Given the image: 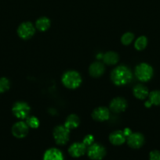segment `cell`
Returning a JSON list of instances; mask_svg holds the SVG:
<instances>
[{
    "label": "cell",
    "instance_id": "e0dca14e",
    "mask_svg": "<svg viewBox=\"0 0 160 160\" xmlns=\"http://www.w3.org/2000/svg\"><path fill=\"white\" fill-rule=\"evenodd\" d=\"M80 123V120L78 117L75 114H71L67 117L64 123V126L69 130L75 129V128H78V125Z\"/></svg>",
    "mask_w": 160,
    "mask_h": 160
},
{
    "label": "cell",
    "instance_id": "4fadbf2b",
    "mask_svg": "<svg viewBox=\"0 0 160 160\" xmlns=\"http://www.w3.org/2000/svg\"><path fill=\"white\" fill-rule=\"evenodd\" d=\"M104 66L100 62H94L89 66V73L93 78H99L104 73Z\"/></svg>",
    "mask_w": 160,
    "mask_h": 160
},
{
    "label": "cell",
    "instance_id": "44dd1931",
    "mask_svg": "<svg viewBox=\"0 0 160 160\" xmlns=\"http://www.w3.org/2000/svg\"><path fill=\"white\" fill-rule=\"evenodd\" d=\"M149 101L152 105L160 106V91H153L149 94Z\"/></svg>",
    "mask_w": 160,
    "mask_h": 160
},
{
    "label": "cell",
    "instance_id": "ba28073f",
    "mask_svg": "<svg viewBox=\"0 0 160 160\" xmlns=\"http://www.w3.org/2000/svg\"><path fill=\"white\" fill-rule=\"evenodd\" d=\"M28 128L24 122H17L12 127V134L17 138H24L27 136L28 133Z\"/></svg>",
    "mask_w": 160,
    "mask_h": 160
},
{
    "label": "cell",
    "instance_id": "9c48e42d",
    "mask_svg": "<svg viewBox=\"0 0 160 160\" xmlns=\"http://www.w3.org/2000/svg\"><path fill=\"white\" fill-rule=\"evenodd\" d=\"M144 143V138L141 133H131L127 137V144L132 148H140Z\"/></svg>",
    "mask_w": 160,
    "mask_h": 160
},
{
    "label": "cell",
    "instance_id": "5bb4252c",
    "mask_svg": "<svg viewBox=\"0 0 160 160\" xmlns=\"http://www.w3.org/2000/svg\"><path fill=\"white\" fill-rule=\"evenodd\" d=\"M43 160H64V156L59 149L52 148L45 152Z\"/></svg>",
    "mask_w": 160,
    "mask_h": 160
},
{
    "label": "cell",
    "instance_id": "d6986e66",
    "mask_svg": "<svg viewBox=\"0 0 160 160\" xmlns=\"http://www.w3.org/2000/svg\"><path fill=\"white\" fill-rule=\"evenodd\" d=\"M50 19L45 17H40L36 20L35 28L39 31H45L50 28Z\"/></svg>",
    "mask_w": 160,
    "mask_h": 160
},
{
    "label": "cell",
    "instance_id": "7c38bea8",
    "mask_svg": "<svg viewBox=\"0 0 160 160\" xmlns=\"http://www.w3.org/2000/svg\"><path fill=\"white\" fill-rule=\"evenodd\" d=\"M127 107L126 100L123 98L118 97L111 100L110 103V109L114 112H122L125 110Z\"/></svg>",
    "mask_w": 160,
    "mask_h": 160
},
{
    "label": "cell",
    "instance_id": "cb8c5ba5",
    "mask_svg": "<svg viewBox=\"0 0 160 160\" xmlns=\"http://www.w3.org/2000/svg\"><path fill=\"white\" fill-rule=\"evenodd\" d=\"M9 86H10V82L7 78H0V93H3V92L9 90Z\"/></svg>",
    "mask_w": 160,
    "mask_h": 160
},
{
    "label": "cell",
    "instance_id": "4316f807",
    "mask_svg": "<svg viewBox=\"0 0 160 160\" xmlns=\"http://www.w3.org/2000/svg\"><path fill=\"white\" fill-rule=\"evenodd\" d=\"M123 133L124 134H125V137H128V136L131 134V131H130V129H129V128H125L123 131Z\"/></svg>",
    "mask_w": 160,
    "mask_h": 160
},
{
    "label": "cell",
    "instance_id": "52a82bcc",
    "mask_svg": "<svg viewBox=\"0 0 160 160\" xmlns=\"http://www.w3.org/2000/svg\"><path fill=\"white\" fill-rule=\"evenodd\" d=\"M35 28L31 22H24L17 28V34L24 40L30 39L35 34Z\"/></svg>",
    "mask_w": 160,
    "mask_h": 160
},
{
    "label": "cell",
    "instance_id": "ac0fdd59",
    "mask_svg": "<svg viewBox=\"0 0 160 160\" xmlns=\"http://www.w3.org/2000/svg\"><path fill=\"white\" fill-rule=\"evenodd\" d=\"M102 59L107 65H115L119 61V56L115 52H108L104 55Z\"/></svg>",
    "mask_w": 160,
    "mask_h": 160
},
{
    "label": "cell",
    "instance_id": "277c9868",
    "mask_svg": "<svg viewBox=\"0 0 160 160\" xmlns=\"http://www.w3.org/2000/svg\"><path fill=\"white\" fill-rule=\"evenodd\" d=\"M70 130L65 126H57L53 130V138L57 145H64L68 142Z\"/></svg>",
    "mask_w": 160,
    "mask_h": 160
},
{
    "label": "cell",
    "instance_id": "83f0119b",
    "mask_svg": "<svg viewBox=\"0 0 160 160\" xmlns=\"http://www.w3.org/2000/svg\"><path fill=\"white\" fill-rule=\"evenodd\" d=\"M152 103H151V102L150 101H147V102H145V106L146 107H150L151 106H152Z\"/></svg>",
    "mask_w": 160,
    "mask_h": 160
},
{
    "label": "cell",
    "instance_id": "30bf717a",
    "mask_svg": "<svg viewBox=\"0 0 160 160\" xmlns=\"http://www.w3.org/2000/svg\"><path fill=\"white\" fill-rule=\"evenodd\" d=\"M86 152V146L82 142H75L68 148V153L72 157L78 158L83 156Z\"/></svg>",
    "mask_w": 160,
    "mask_h": 160
},
{
    "label": "cell",
    "instance_id": "d4e9b609",
    "mask_svg": "<svg viewBox=\"0 0 160 160\" xmlns=\"http://www.w3.org/2000/svg\"><path fill=\"white\" fill-rule=\"evenodd\" d=\"M93 142H94L93 136L91 135V134H88V135H86V137L84 138L83 143L87 147V146H90L92 144H93Z\"/></svg>",
    "mask_w": 160,
    "mask_h": 160
},
{
    "label": "cell",
    "instance_id": "484cf974",
    "mask_svg": "<svg viewBox=\"0 0 160 160\" xmlns=\"http://www.w3.org/2000/svg\"><path fill=\"white\" fill-rule=\"evenodd\" d=\"M149 159L150 160H160V152L158 150L152 151L149 154Z\"/></svg>",
    "mask_w": 160,
    "mask_h": 160
},
{
    "label": "cell",
    "instance_id": "7402d4cb",
    "mask_svg": "<svg viewBox=\"0 0 160 160\" xmlns=\"http://www.w3.org/2000/svg\"><path fill=\"white\" fill-rule=\"evenodd\" d=\"M134 39V34L131 32H126L121 38V42L124 45H129Z\"/></svg>",
    "mask_w": 160,
    "mask_h": 160
},
{
    "label": "cell",
    "instance_id": "603a6c76",
    "mask_svg": "<svg viewBox=\"0 0 160 160\" xmlns=\"http://www.w3.org/2000/svg\"><path fill=\"white\" fill-rule=\"evenodd\" d=\"M26 123L31 128H38L39 126V120L35 117H29L26 118Z\"/></svg>",
    "mask_w": 160,
    "mask_h": 160
},
{
    "label": "cell",
    "instance_id": "7a4b0ae2",
    "mask_svg": "<svg viewBox=\"0 0 160 160\" xmlns=\"http://www.w3.org/2000/svg\"><path fill=\"white\" fill-rule=\"evenodd\" d=\"M63 84L69 89H75L80 86L82 78L79 73L75 70H69L63 74L61 78Z\"/></svg>",
    "mask_w": 160,
    "mask_h": 160
},
{
    "label": "cell",
    "instance_id": "2e32d148",
    "mask_svg": "<svg viewBox=\"0 0 160 160\" xmlns=\"http://www.w3.org/2000/svg\"><path fill=\"white\" fill-rule=\"evenodd\" d=\"M133 95L138 99L143 100L149 95L148 89L142 84H137L133 89Z\"/></svg>",
    "mask_w": 160,
    "mask_h": 160
},
{
    "label": "cell",
    "instance_id": "6da1fadb",
    "mask_svg": "<svg viewBox=\"0 0 160 160\" xmlns=\"http://www.w3.org/2000/svg\"><path fill=\"white\" fill-rule=\"evenodd\" d=\"M111 79L115 85H125L131 81L132 73L125 66H119L111 72Z\"/></svg>",
    "mask_w": 160,
    "mask_h": 160
},
{
    "label": "cell",
    "instance_id": "3957f363",
    "mask_svg": "<svg viewBox=\"0 0 160 160\" xmlns=\"http://www.w3.org/2000/svg\"><path fill=\"white\" fill-rule=\"evenodd\" d=\"M135 74L139 81L146 82L151 80V78L153 76V69L149 64L142 62L136 66Z\"/></svg>",
    "mask_w": 160,
    "mask_h": 160
},
{
    "label": "cell",
    "instance_id": "8992f818",
    "mask_svg": "<svg viewBox=\"0 0 160 160\" xmlns=\"http://www.w3.org/2000/svg\"><path fill=\"white\" fill-rule=\"evenodd\" d=\"M87 155L91 160H101L106 155V150L100 144L93 143L89 146Z\"/></svg>",
    "mask_w": 160,
    "mask_h": 160
},
{
    "label": "cell",
    "instance_id": "8fae6325",
    "mask_svg": "<svg viewBox=\"0 0 160 160\" xmlns=\"http://www.w3.org/2000/svg\"><path fill=\"white\" fill-rule=\"evenodd\" d=\"M110 117V112L109 109L104 106H100V107H97L92 112V117L93 120H97V121H105V120H108Z\"/></svg>",
    "mask_w": 160,
    "mask_h": 160
},
{
    "label": "cell",
    "instance_id": "5b68a950",
    "mask_svg": "<svg viewBox=\"0 0 160 160\" xmlns=\"http://www.w3.org/2000/svg\"><path fill=\"white\" fill-rule=\"evenodd\" d=\"M30 109L31 108L28 106V103L24 102H17L13 106L12 112L17 118L24 120L29 115Z\"/></svg>",
    "mask_w": 160,
    "mask_h": 160
},
{
    "label": "cell",
    "instance_id": "9a60e30c",
    "mask_svg": "<svg viewBox=\"0 0 160 160\" xmlns=\"http://www.w3.org/2000/svg\"><path fill=\"white\" fill-rule=\"evenodd\" d=\"M125 138L123 131H115L110 134L109 141L112 145H121L125 142Z\"/></svg>",
    "mask_w": 160,
    "mask_h": 160
},
{
    "label": "cell",
    "instance_id": "ffe728a7",
    "mask_svg": "<svg viewBox=\"0 0 160 160\" xmlns=\"http://www.w3.org/2000/svg\"><path fill=\"white\" fill-rule=\"evenodd\" d=\"M147 45V39L145 36H140L134 43V47L138 51L144 50Z\"/></svg>",
    "mask_w": 160,
    "mask_h": 160
}]
</instances>
